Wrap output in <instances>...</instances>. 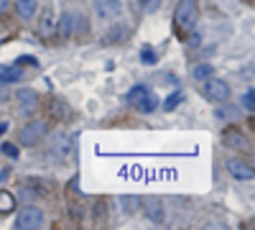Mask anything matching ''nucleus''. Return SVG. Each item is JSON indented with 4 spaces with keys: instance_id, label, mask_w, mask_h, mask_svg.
<instances>
[{
    "instance_id": "f257e3e1",
    "label": "nucleus",
    "mask_w": 255,
    "mask_h": 230,
    "mask_svg": "<svg viewBox=\"0 0 255 230\" xmlns=\"http://www.w3.org/2000/svg\"><path fill=\"white\" fill-rule=\"evenodd\" d=\"M199 20V5L197 0H179L176 5V13H174V26L179 28L181 36H189L191 31H194Z\"/></svg>"
},
{
    "instance_id": "f03ea898",
    "label": "nucleus",
    "mask_w": 255,
    "mask_h": 230,
    "mask_svg": "<svg viewBox=\"0 0 255 230\" xmlns=\"http://www.w3.org/2000/svg\"><path fill=\"white\" fill-rule=\"evenodd\" d=\"M128 102H130L138 113H153L158 108V100L153 97V92L145 85H135L130 92H128Z\"/></svg>"
},
{
    "instance_id": "7ed1b4c3",
    "label": "nucleus",
    "mask_w": 255,
    "mask_h": 230,
    "mask_svg": "<svg viewBox=\"0 0 255 230\" xmlns=\"http://www.w3.org/2000/svg\"><path fill=\"white\" fill-rule=\"evenodd\" d=\"M202 95L212 102H227L230 100V87L227 82L222 79H215V77H207L202 79Z\"/></svg>"
},
{
    "instance_id": "20e7f679",
    "label": "nucleus",
    "mask_w": 255,
    "mask_h": 230,
    "mask_svg": "<svg viewBox=\"0 0 255 230\" xmlns=\"http://www.w3.org/2000/svg\"><path fill=\"white\" fill-rule=\"evenodd\" d=\"M44 136H46V123L44 120H31L26 128L20 131L18 141H20V146H36V143H41Z\"/></svg>"
},
{
    "instance_id": "39448f33",
    "label": "nucleus",
    "mask_w": 255,
    "mask_h": 230,
    "mask_svg": "<svg viewBox=\"0 0 255 230\" xmlns=\"http://www.w3.org/2000/svg\"><path fill=\"white\" fill-rule=\"evenodd\" d=\"M44 225V213L38 210V207H23L15 220V228L18 230H36Z\"/></svg>"
},
{
    "instance_id": "423d86ee",
    "label": "nucleus",
    "mask_w": 255,
    "mask_h": 230,
    "mask_svg": "<svg viewBox=\"0 0 255 230\" xmlns=\"http://www.w3.org/2000/svg\"><path fill=\"white\" fill-rule=\"evenodd\" d=\"M95 10L102 20H113L123 13V3L120 0H95Z\"/></svg>"
},
{
    "instance_id": "0eeeda50",
    "label": "nucleus",
    "mask_w": 255,
    "mask_h": 230,
    "mask_svg": "<svg viewBox=\"0 0 255 230\" xmlns=\"http://www.w3.org/2000/svg\"><path fill=\"white\" fill-rule=\"evenodd\" d=\"M225 166H227V172H230L232 177H235V179L250 182V179L255 177L253 166H250V164H245L243 159H227V161H225Z\"/></svg>"
},
{
    "instance_id": "6e6552de",
    "label": "nucleus",
    "mask_w": 255,
    "mask_h": 230,
    "mask_svg": "<svg viewBox=\"0 0 255 230\" xmlns=\"http://www.w3.org/2000/svg\"><path fill=\"white\" fill-rule=\"evenodd\" d=\"M222 141H225L227 149H235V151H250V141H248V138H245V133H243V131H238V128L225 131Z\"/></svg>"
},
{
    "instance_id": "1a4fd4ad",
    "label": "nucleus",
    "mask_w": 255,
    "mask_h": 230,
    "mask_svg": "<svg viewBox=\"0 0 255 230\" xmlns=\"http://www.w3.org/2000/svg\"><path fill=\"white\" fill-rule=\"evenodd\" d=\"M15 97H18L20 110H23L26 115H31V113L38 108V95H36V90H31V87H20Z\"/></svg>"
},
{
    "instance_id": "9d476101",
    "label": "nucleus",
    "mask_w": 255,
    "mask_h": 230,
    "mask_svg": "<svg viewBox=\"0 0 255 230\" xmlns=\"http://www.w3.org/2000/svg\"><path fill=\"white\" fill-rule=\"evenodd\" d=\"M143 207H145V215L151 218L153 223H163L166 220V210H163V205L158 200H145Z\"/></svg>"
},
{
    "instance_id": "9b49d317",
    "label": "nucleus",
    "mask_w": 255,
    "mask_h": 230,
    "mask_svg": "<svg viewBox=\"0 0 255 230\" xmlns=\"http://www.w3.org/2000/svg\"><path fill=\"white\" fill-rule=\"evenodd\" d=\"M74 23H77V13H64L61 20H59V26H56L59 36H61V38L74 36Z\"/></svg>"
},
{
    "instance_id": "f8f14e48",
    "label": "nucleus",
    "mask_w": 255,
    "mask_h": 230,
    "mask_svg": "<svg viewBox=\"0 0 255 230\" xmlns=\"http://www.w3.org/2000/svg\"><path fill=\"white\" fill-rule=\"evenodd\" d=\"M36 8H38V0H15V13H18V18H23V20L33 18Z\"/></svg>"
},
{
    "instance_id": "ddd939ff",
    "label": "nucleus",
    "mask_w": 255,
    "mask_h": 230,
    "mask_svg": "<svg viewBox=\"0 0 255 230\" xmlns=\"http://www.w3.org/2000/svg\"><path fill=\"white\" fill-rule=\"evenodd\" d=\"M20 77H23V72L18 67L0 64V82H3V85H15V82H20Z\"/></svg>"
},
{
    "instance_id": "4468645a",
    "label": "nucleus",
    "mask_w": 255,
    "mask_h": 230,
    "mask_svg": "<svg viewBox=\"0 0 255 230\" xmlns=\"http://www.w3.org/2000/svg\"><path fill=\"white\" fill-rule=\"evenodd\" d=\"M128 36V28L123 26V23H115L110 31H108V36H105V44H118V41H123Z\"/></svg>"
},
{
    "instance_id": "2eb2a0df",
    "label": "nucleus",
    "mask_w": 255,
    "mask_h": 230,
    "mask_svg": "<svg viewBox=\"0 0 255 230\" xmlns=\"http://www.w3.org/2000/svg\"><path fill=\"white\" fill-rule=\"evenodd\" d=\"M15 210V197L5 190H0V215H8Z\"/></svg>"
},
{
    "instance_id": "dca6fc26",
    "label": "nucleus",
    "mask_w": 255,
    "mask_h": 230,
    "mask_svg": "<svg viewBox=\"0 0 255 230\" xmlns=\"http://www.w3.org/2000/svg\"><path fill=\"white\" fill-rule=\"evenodd\" d=\"M181 100H184V92L176 90L171 97H166V100H163V110H176V105H179Z\"/></svg>"
},
{
    "instance_id": "f3484780",
    "label": "nucleus",
    "mask_w": 255,
    "mask_h": 230,
    "mask_svg": "<svg viewBox=\"0 0 255 230\" xmlns=\"http://www.w3.org/2000/svg\"><path fill=\"white\" fill-rule=\"evenodd\" d=\"M191 74H194V79H199V82H202V79L212 77V67H209V64H197Z\"/></svg>"
},
{
    "instance_id": "a211bd4d",
    "label": "nucleus",
    "mask_w": 255,
    "mask_h": 230,
    "mask_svg": "<svg viewBox=\"0 0 255 230\" xmlns=\"http://www.w3.org/2000/svg\"><path fill=\"white\" fill-rule=\"evenodd\" d=\"M140 61H145V64H156V51L151 46H143L140 49Z\"/></svg>"
},
{
    "instance_id": "6ab92c4d",
    "label": "nucleus",
    "mask_w": 255,
    "mask_h": 230,
    "mask_svg": "<svg viewBox=\"0 0 255 230\" xmlns=\"http://www.w3.org/2000/svg\"><path fill=\"white\" fill-rule=\"evenodd\" d=\"M87 26H90V23H87V18H84V15H79V13H77V23H74V33H77V36H82V33H87Z\"/></svg>"
},
{
    "instance_id": "aec40b11",
    "label": "nucleus",
    "mask_w": 255,
    "mask_h": 230,
    "mask_svg": "<svg viewBox=\"0 0 255 230\" xmlns=\"http://www.w3.org/2000/svg\"><path fill=\"white\" fill-rule=\"evenodd\" d=\"M243 108H245L248 113H253V108H255V92H253V90H248V92L243 95Z\"/></svg>"
},
{
    "instance_id": "412c9836",
    "label": "nucleus",
    "mask_w": 255,
    "mask_h": 230,
    "mask_svg": "<svg viewBox=\"0 0 255 230\" xmlns=\"http://www.w3.org/2000/svg\"><path fill=\"white\" fill-rule=\"evenodd\" d=\"M140 5H143V13H156L161 0H140Z\"/></svg>"
},
{
    "instance_id": "4be33fe9",
    "label": "nucleus",
    "mask_w": 255,
    "mask_h": 230,
    "mask_svg": "<svg viewBox=\"0 0 255 230\" xmlns=\"http://www.w3.org/2000/svg\"><path fill=\"white\" fill-rule=\"evenodd\" d=\"M51 28H54V26H51V15L46 13L44 23H41V28H38V33H41V36H49V33H51Z\"/></svg>"
},
{
    "instance_id": "5701e85b",
    "label": "nucleus",
    "mask_w": 255,
    "mask_h": 230,
    "mask_svg": "<svg viewBox=\"0 0 255 230\" xmlns=\"http://www.w3.org/2000/svg\"><path fill=\"white\" fill-rule=\"evenodd\" d=\"M120 205H125V207H128L125 213H133L135 207H138V200H135V197H123V200H120Z\"/></svg>"
},
{
    "instance_id": "b1692460",
    "label": "nucleus",
    "mask_w": 255,
    "mask_h": 230,
    "mask_svg": "<svg viewBox=\"0 0 255 230\" xmlns=\"http://www.w3.org/2000/svg\"><path fill=\"white\" fill-rule=\"evenodd\" d=\"M0 151H3L5 156H10V159L18 156V151H15V146H13V143H3V146H0Z\"/></svg>"
},
{
    "instance_id": "393cba45",
    "label": "nucleus",
    "mask_w": 255,
    "mask_h": 230,
    "mask_svg": "<svg viewBox=\"0 0 255 230\" xmlns=\"http://www.w3.org/2000/svg\"><path fill=\"white\" fill-rule=\"evenodd\" d=\"M10 179V169H5V166H0V184H5Z\"/></svg>"
},
{
    "instance_id": "a878e982",
    "label": "nucleus",
    "mask_w": 255,
    "mask_h": 230,
    "mask_svg": "<svg viewBox=\"0 0 255 230\" xmlns=\"http://www.w3.org/2000/svg\"><path fill=\"white\" fill-rule=\"evenodd\" d=\"M18 64H36V59H31V56H23V59H18Z\"/></svg>"
},
{
    "instance_id": "bb28decb",
    "label": "nucleus",
    "mask_w": 255,
    "mask_h": 230,
    "mask_svg": "<svg viewBox=\"0 0 255 230\" xmlns=\"http://www.w3.org/2000/svg\"><path fill=\"white\" fill-rule=\"evenodd\" d=\"M8 5H10V0H0V13H5Z\"/></svg>"
},
{
    "instance_id": "cd10ccee",
    "label": "nucleus",
    "mask_w": 255,
    "mask_h": 230,
    "mask_svg": "<svg viewBox=\"0 0 255 230\" xmlns=\"http://www.w3.org/2000/svg\"><path fill=\"white\" fill-rule=\"evenodd\" d=\"M0 100H5V92L3 90H0Z\"/></svg>"
}]
</instances>
